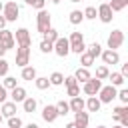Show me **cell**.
<instances>
[{
	"label": "cell",
	"mask_w": 128,
	"mask_h": 128,
	"mask_svg": "<svg viewBox=\"0 0 128 128\" xmlns=\"http://www.w3.org/2000/svg\"><path fill=\"white\" fill-rule=\"evenodd\" d=\"M0 114H2V118H10V116H16V102H2V106H0Z\"/></svg>",
	"instance_id": "4fadbf2b"
},
{
	"label": "cell",
	"mask_w": 128,
	"mask_h": 128,
	"mask_svg": "<svg viewBox=\"0 0 128 128\" xmlns=\"http://www.w3.org/2000/svg\"><path fill=\"white\" fill-rule=\"evenodd\" d=\"M22 108H24V112H28V114L36 112V108H38V102H36V98H32V96H26V98L22 100Z\"/></svg>",
	"instance_id": "e0dca14e"
},
{
	"label": "cell",
	"mask_w": 128,
	"mask_h": 128,
	"mask_svg": "<svg viewBox=\"0 0 128 128\" xmlns=\"http://www.w3.org/2000/svg\"><path fill=\"white\" fill-rule=\"evenodd\" d=\"M112 128H124V126H120V124H116V126H112Z\"/></svg>",
	"instance_id": "f907efd6"
},
{
	"label": "cell",
	"mask_w": 128,
	"mask_h": 128,
	"mask_svg": "<svg viewBox=\"0 0 128 128\" xmlns=\"http://www.w3.org/2000/svg\"><path fill=\"white\" fill-rule=\"evenodd\" d=\"M108 6H110L112 12H120L128 6V0H108Z\"/></svg>",
	"instance_id": "ffe728a7"
},
{
	"label": "cell",
	"mask_w": 128,
	"mask_h": 128,
	"mask_svg": "<svg viewBox=\"0 0 128 128\" xmlns=\"http://www.w3.org/2000/svg\"><path fill=\"white\" fill-rule=\"evenodd\" d=\"M70 2H80V0H70Z\"/></svg>",
	"instance_id": "db71d44e"
},
{
	"label": "cell",
	"mask_w": 128,
	"mask_h": 128,
	"mask_svg": "<svg viewBox=\"0 0 128 128\" xmlns=\"http://www.w3.org/2000/svg\"><path fill=\"white\" fill-rule=\"evenodd\" d=\"M18 14H20V6H18L16 2H6V4H4L2 16L6 18V22H16Z\"/></svg>",
	"instance_id": "6da1fadb"
},
{
	"label": "cell",
	"mask_w": 128,
	"mask_h": 128,
	"mask_svg": "<svg viewBox=\"0 0 128 128\" xmlns=\"http://www.w3.org/2000/svg\"><path fill=\"white\" fill-rule=\"evenodd\" d=\"M116 92H118V90H116V86H112V84H110V86H102V88L98 90V100H100L102 104H110V102L116 98Z\"/></svg>",
	"instance_id": "277c9868"
},
{
	"label": "cell",
	"mask_w": 128,
	"mask_h": 128,
	"mask_svg": "<svg viewBox=\"0 0 128 128\" xmlns=\"http://www.w3.org/2000/svg\"><path fill=\"white\" fill-rule=\"evenodd\" d=\"M40 52H44V54H50V52H52V42H48V40H42V42H40Z\"/></svg>",
	"instance_id": "8d00e7d4"
},
{
	"label": "cell",
	"mask_w": 128,
	"mask_h": 128,
	"mask_svg": "<svg viewBox=\"0 0 128 128\" xmlns=\"http://www.w3.org/2000/svg\"><path fill=\"white\" fill-rule=\"evenodd\" d=\"M74 78H76L78 84H84V82L90 78V70H88V68H78V70L74 72Z\"/></svg>",
	"instance_id": "d6986e66"
},
{
	"label": "cell",
	"mask_w": 128,
	"mask_h": 128,
	"mask_svg": "<svg viewBox=\"0 0 128 128\" xmlns=\"http://www.w3.org/2000/svg\"><path fill=\"white\" fill-rule=\"evenodd\" d=\"M108 74H110L108 66H106V64H102V66H98V68H96V76H94V78H98V80H106V78H108Z\"/></svg>",
	"instance_id": "f1b7e54d"
},
{
	"label": "cell",
	"mask_w": 128,
	"mask_h": 128,
	"mask_svg": "<svg viewBox=\"0 0 128 128\" xmlns=\"http://www.w3.org/2000/svg\"><path fill=\"white\" fill-rule=\"evenodd\" d=\"M36 76H38V74H36V68H34V66H24V68H22V80H30V82H32Z\"/></svg>",
	"instance_id": "603a6c76"
},
{
	"label": "cell",
	"mask_w": 128,
	"mask_h": 128,
	"mask_svg": "<svg viewBox=\"0 0 128 128\" xmlns=\"http://www.w3.org/2000/svg\"><path fill=\"white\" fill-rule=\"evenodd\" d=\"M28 6H32V8H36V10H44V4H46V0H24Z\"/></svg>",
	"instance_id": "836d02e7"
},
{
	"label": "cell",
	"mask_w": 128,
	"mask_h": 128,
	"mask_svg": "<svg viewBox=\"0 0 128 128\" xmlns=\"http://www.w3.org/2000/svg\"><path fill=\"white\" fill-rule=\"evenodd\" d=\"M62 84H66V88H70V86H76L78 82H76V78H74V76H66Z\"/></svg>",
	"instance_id": "b9f144b4"
},
{
	"label": "cell",
	"mask_w": 128,
	"mask_h": 128,
	"mask_svg": "<svg viewBox=\"0 0 128 128\" xmlns=\"http://www.w3.org/2000/svg\"><path fill=\"white\" fill-rule=\"evenodd\" d=\"M88 122H90V118H88V112H74V124L78 126V128H86L88 126Z\"/></svg>",
	"instance_id": "2e32d148"
},
{
	"label": "cell",
	"mask_w": 128,
	"mask_h": 128,
	"mask_svg": "<svg viewBox=\"0 0 128 128\" xmlns=\"http://www.w3.org/2000/svg\"><path fill=\"white\" fill-rule=\"evenodd\" d=\"M68 106H70V112H82V110H86V100H82L80 96H74L68 102Z\"/></svg>",
	"instance_id": "9a60e30c"
},
{
	"label": "cell",
	"mask_w": 128,
	"mask_h": 128,
	"mask_svg": "<svg viewBox=\"0 0 128 128\" xmlns=\"http://www.w3.org/2000/svg\"><path fill=\"white\" fill-rule=\"evenodd\" d=\"M0 44H2V46H4L6 50L14 48V44H16V40H14V34H12L10 30L2 28V30H0Z\"/></svg>",
	"instance_id": "30bf717a"
},
{
	"label": "cell",
	"mask_w": 128,
	"mask_h": 128,
	"mask_svg": "<svg viewBox=\"0 0 128 128\" xmlns=\"http://www.w3.org/2000/svg\"><path fill=\"white\" fill-rule=\"evenodd\" d=\"M2 8H4V4H2V2H0V12H2Z\"/></svg>",
	"instance_id": "816d5d0a"
},
{
	"label": "cell",
	"mask_w": 128,
	"mask_h": 128,
	"mask_svg": "<svg viewBox=\"0 0 128 128\" xmlns=\"http://www.w3.org/2000/svg\"><path fill=\"white\" fill-rule=\"evenodd\" d=\"M96 14H98L96 18H100V22H104V24H110V22H112V18H114V16H112L114 12L110 10L108 2H102V4L96 8Z\"/></svg>",
	"instance_id": "8992f818"
},
{
	"label": "cell",
	"mask_w": 128,
	"mask_h": 128,
	"mask_svg": "<svg viewBox=\"0 0 128 128\" xmlns=\"http://www.w3.org/2000/svg\"><path fill=\"white\" fill-rule=\"evenodd\" d=\"M26 128H40L38 124H34V122H30V124H26Z\"/></svg>",
	"instance_id": "7dc6e473"
},
{
	"label": "cell",
	"mask_w": 128,
	"mask_h": 128,
	"mask_svg": "<svg viewBox=\"0 0 128 128\" xmlns=\"http://www.w3.org/2000/svg\"><path fill=\"white\" fill-rule=\"evenodd\" d=\"M112 114H114V116H122V114H128V106H126V104H122V106H116V108L112 110Z\"/></svg>",
	"instance_id": "60d3db41"
},
{
	"label": "cell",
	"mask_w": 128,
	"mask_h": 128,
	"mask_svg": "<svg viewBox=\"0 0 128 128\" xmlns=\"http://www.w3.org/2000/svg\"><path fill=\"white\" fill-rule=\"evenodd\" d=\"M122 42H124V32L122 30H112L110 32V36H108V48L110 50H118L120 46H122Z\"/></svg>",
	"instance_id": "ba28073f"
},
{
	"label": "cell",
	"mask_w": 128,
	"mask_h": 128,
	"mask_svg": "<svg viewBox=\"0 0 128 128\" xmlns=\"http://www.w3.org/2000/svg\"><path fill=\"white\" fill-rule=\"evenodd\" d=\"M52 52H56V56H60V58L68 56L70 54V42H68V38L58 36V40L52 44Z\"/></svg>",
	"instance_id": "7a4b0ae2"
},
{
	"label": "cell",
	"mask_w": 128,
	"mask_h": 128,
	"mask_svg": "<svg viewBox=\"0 0 128 128\" xmlns=\"http://www.w3.org/2000/svg\"><path fill=\"white\" fill-rule=\"evenodd\" d=\"M80 56V64H82V68H90L92 64H94V58L88 54V52H82V54H78Z\"/></svg>",
	"instance_id": "83f0119b"
},
{
	"label": "cell",
	"mask_w": 128,
	"mask_h": 128,
	"mask_svg": "<svg viewBox=\"0 0 128 128\" xmlns=\"http://www.w3.org/2000/svg\"><path fill=\"white\" fill-rule=\"evenodd\" d=\"M100 58H102V62H104V64H112V66L120 62V54H118L116 50H110V48H108V50H102Z\"/></svg>",
	"instance_id": "8fae6325"
},
{
	"label": "cell",
	"mask_w": 128,
	"mask_h": 128,
	"mask_svg": "<svg viewBox=\"0 0 128 128\" xmlns=\"http://www.w3.org/2000/svg\"><path fill=\"white\" fill-rule=\"evenodd\" d=\"M70 52L82 54V52H86V44H84V42H72V44H70Z\"/></svg>",
	"instance_id": "d6a6232c"
},
{
	"label": "cell",
	"mask_w": 128,
	"mask_h": 128,
	"mask_svg": "<svg viewBox=\"0 0 128 128\" xmlns=\"http://www.w3.org/2000/svg\"><path fill=\"white\" fill-rule=\"evenodd\" d=\"M42 36H44V40H48V42H52V44H54V42L58 40V36H60V34H58V30H56V28H52V26H50Z\"/></svg>",
	"instance_id": "484cf974"
},
{
	"label": "cell",
	"mask_w": 128,
	"mask_h": 128,
	"mask_svg": "<svg viewBox=\"0 0 128 128\" xmlns=\"http://www.w3.org/2000/svg\"><path fill=\"white\" fill-rule=\"evenodd\" d=\"M96 128H106V126H96Z\"/></svg>",
	"instance_id": "11a10c76"
},
{
	"label": "cell",
	"mask_w": 128,
	"mask_h": 128,
	"mask_svg": "<svg viewBox=\"0 0 128 128\" xmlns=\"http://www.w3.org/2000/svg\"><path fill=\"white\" fill-rule=\"evenodd\" d=\"M8 68H10V64H8L4 58H0V78H4V76L8 74Z\"/></svg>",
	"instance_id": "f35d334b"
},
{
	"label": "cell",
	"mask_w": 128,
	"mask_h": 128,
	"mask_svg": "<svg viewBox=\"0 0 128 128\" xmlns=\"http://www.w3.org/2000/svg\"><path fill=\"white\" fill-rule=\"evenodd\" d=\"M82 14H84V20H96V8L94 6H86L84 10H82Z\"/></svg>",
	"instance_id": "4dcf8cb0"
},
{
	"label": "cell",
	"mask_w": 128,
	"mask_h": 128,
	"mask_svg": "<svg viewBox=\"0 0 128 128\" xmlns=\"http://www.w3.org/2000/svg\"><path fill=\"white\" fill-rule=\"evenodd\" d=\"M108 80L112 82V86H116V88H118V86H122V84H124V80H126V78H124L120 72H110V74H108Z\"/></svg>",
	"instance_id": "cb8c5ba5"
},
{
	"label": "cell",
	"mask_w": 128,
	"mask_h": 128,
	"mask_svg": "<svg viewBox=\"0 0 128 128\" xmlns=\"http://www.w3.org/2000/svg\"><path fill=\"white\" fill-rule=\"evenodd\" d=\"M6 52H8V50H6V48L0 44V58H4V54H6Z\"/></svg>",
	"instance_id": "bcb514c9"
},
{
	"label": "cell",
	"mask_w": 128,
	"mask_h": 128,
	"mask_svg": "<svg viewBox=\"0 0 128 128\" xmlns=\"http://www.w3.org/2000/svg\"><path fill=\"white\" fill-rule=\"evenodd\" d=\"M48 2H52V4H60V0H48Z\"/></svg>",
	"instance_id": "681fc988"
},
{
	"label": "cell",
	"mask_w": 128,
	"mask_h": 128,
	"mask_svg": "<svg viewBox=\"0 0 128 128\" xmlns=\"http://www.w3.org/2000/svg\"><path fill=\"white\" fill-rule=\"evenodd\" d=\"M100 106H102V102L98 100V96H88V100H86V110L88 112H98Z\"/></svg>",
	"instance_id": "ac0fdd59"
},
{
	"label": "cell",
	"mask_w": 128,
	"mask_h": 128,
	"mask_svg": "<svg viewBox=\"0 0 128 128\" xmlns=\"http://www.w3.org/2000/svg\"><path fill=\"white\" fill-rule=\"evenodd\" d=\"M42 118H44V122H48V124L56 122V118H58V110H56V106H54V104H46L44 110H42Z\"/></svg>",
	"instance_id": "7c38bea8"
},
{
	"label": "cell",
	"mask_w": 128,
	"mask_h": 128,
	"mask_svg": "<svg viewBox=\"0 0 128 128\" xmlns=\"http://www.w3.org/2000/svg\"><path fill=\"white\" fill-rule=\"evenodd\" d=\"M68 42H70V44H72V42H84V34H82V32H72L70 38H68Z\"/></svg>",
	"instance_id": "d590c367"
},
{
	"label": "cell",
	"mask_w": 128,
	"mask_h": 128,
	"mask_svg": "<svg viewBox=\"0 0 128 128\" xmlns=\"http://www.w3.org/2000/svg\"><path fill=\"white\" fill-rule=\"evenodd\" d=\"M66 94L68 96H80V84H76V86H70V88H66Z\"/></svg>",
	"instance_id": "ab89813d"
},
{
	"label": "cell",
	"mask_w": 128,
	"mask_h": 128,
	"mask_svg": "<svg viewBox=\"0 0 128 128\" xmlns=\"http://www.w3.org/2000/svg\"><path fill=\"white\" fill-rule=\"evenodd\" d=\"M100 88H102V80H98V78H94V76H90V78L82 84V92L88 94V96H96Z\"/></svg>",
	"instance_id": "3957f363"
},
{
	"label": "cell",
	"mask_w": 128,
	"mask_h": 128,
	"mask_svg": "<svg viewBox=\"0 0 128 128\" xmlns=\"http://www.w3.org/2000/svg\"><path fill=\"white\" fill-rule=\"evenodd\" d=\"M6 100H8V90L0 84V104H2V102H6Z\"/></svg>",
	"instance_id": "7bdbcfd3"
},
{
	"label": "cell",
	"mask_w": 128,
	"mask_h": 128,
	"mask_svg": "<svg viewBox=\"0 0 128 128\" xmlns=\"http://www.w3.org/2000/svg\"><path fill=\"white\" fill-rule=\"evenodd\" d=\"M48 80H50V86H62L64 74H62V72H52V74L48 76Z\"/></svg>",
	"instance_id": "d4e9b609"
},
{
	"label": "cell",
	"mask_w": 128,
	"mask_h": 128,
	"mask_svg": "<svg viewBox=\"0 0 128 128\" xmlns=\"http://www.w3.org/2000/svg\"><path fill=\"white\" fill-rule=\"evenodd\" d=\"M116 98H120L122 104H128V90H126V88L118 90V92H116Z\"/></svg>",
	"instance_id": "74e56055"
},
{
	"label": "cell",
	"mask_w": 128,
	"mask_h": 128,
	"mask_svg": "<svg viewBox=\"0 0 128 128\" xmlns=\"http://www.w3.org/2000/svg\"><path fill=\"white\" fill-rule=\"evenodd\" d=\"M6 24H8V22H6V18H4V16H2V12H0V30H2V28H6Z\"/></svg>",
	"instance_id": "f6af8a7d"
},
{
	"label": "cell",
	"mask_w": 128,
	"mask_h": 128,
	"mask_svg": "<svg viewBox=\"0 0 128 128\" xmlns=\"http://www.w3.org/2000/svg\"><path fill=\"white\" fill-rule=\"evenodd\" d=\"M102 2H108V0H102Z\"/></svg>",
	"instance_id": "9f6ffc18"
},
{
	"label": "cell",
	"mask_w": 128,
	"mask_h": 128,
	"mask_svg": "<svg viewBox=\"0 0 128 128\" xmlns=\"http://www.w3.org/2000/svg\"><path fill=\"white\" fill-rule=\"evenodd\" d=\"M12 34H14V40H16L18 46H30L32 38H30V32H28L26 28H18V30L12 32Z\"/></svg>",
	"instance_id": "9c48e42d"
},
{
	"label": "cell",
	"mask_w": 128,
	"mask_h": 128,
	"mask_svg": "<svg viewBox=\"0 0 128 128\" xmlns=\"http://www.w3.org/2000/svg\"><path fill=\"white\" fill-rule=\"evenodd\" d=\"M2 120H4V118H2V114H0V124H2Z\"/></svg>",
	"instance_id": "f5cc1de1"
},
{
	"label": "cell",
	"mask_w": 128,
	"mask_h": 128,
	"mask_svg": "<svg viewBox=\"0 0 128 128\" xmlns=\"http://www.w3.org/2000/svg\"><path fill=\"white\" fill-rule=\"evenodd\" d=\"M120 74H122L124 78H128V64H122V70H120Z\"/></svg>",
	"instance_id": "ee69618b"
},
{
	"label": "cell",
	"mask_w": 128,
	"mask_h": 128,
	"mask_svg": "<svg viewBox=\"0 0 128 128\" xmlns=\"http://www.w3.org/2000/svg\"><path fill=\"white\" fill-rule=\"evenodd\" d=\"M8 128H22V120L18 116H10L8 118Z\"/></svg>",
	"instance_id": "e575fe53"
},
{
	"label": "cell",
	"mask_w": 128,
	"mask_h": 128,
	"mask_svg": "<svg viewBox=\"0 0 128 128\" xmlns=\"http://www.w3.org/2000/svg\"><path fill=\"white\" fill-rule=\"evenodd\" d=\"M54 106H56V110H58V116H66V114L70 112V106H68V102H64V100L56 102Z\"/></svg>",
	"instance_id": "f546056e"
},
{
	"label": "cell",
	"mask_w": 128,
	"mask_h": 128,
	"mask_svg": "<svg viewBox=\"0 0 128 128\" xmlns=\"http://www.w3.org/2000/svg\"><path fill=\"white\" fill-rule=\"evenodd\" d=\"M66 128H78V126H76L74 122H68V124H66Z\"/></svg>",
	"instance_id": "c3c4849f"
},
{
	"label": "cell",
	"mask_w": 128,
	"mask_h": 128,
	"mask_svg": "<svg viewBox=\"0 0 128 128\" xmlns=\"http://www.w3.org/2000/svg\"><path fill=\"white\" fill-rule=\"evenodd\" d=\"M30 64V46H18L16 48V66L24 68Z\"/></svg>",
	"instance_id": "5b68a950"
},
{
	"label": "cell",
	"mask_w": 128,
	"mask_h": 128,
	"mask_svg": "<svg viewBox=\"0 0 128 128\" xmlns=\"http://www.w3.org/2000/svg\"><path fill=\"white\" fill-rule=\"evenodd\" d=\"M16 82H18V80H16L14 76H8V74H6V76H4V82H2V86H4L6 90H12V88H16V86H18Z\"/></svg>",
	"instance_id": "1f68e13d"
},
{
	"label": "cell",
	"mask_w": 128,
	"mask_h": 128,
	"mask_svg": "<svg viewBox=\"0 0 128 128\" xmlns=\"http://www.w3.org/2000/svg\"><path fill=\"white\" fill-rule=\"evenodd\" d=\"M86 52H88V54H90V56H92V58L96 60V58H98V56L102 54V46H100L98 42H92L90 46H86Z\"/></svg>",
	"instance_id": "7402d4cb"
},
{
	"label": "cell",
	"mask_w": 128,
	"mask_h": 128,
	"mask_svg": "<svg viewBox=\"0 0 128 128\" xmlns=\"http://www.w3.org/2000/svg\"><path fill=\"white\" fill-rule=\"evenodd\" d=\"M68 20H70V24H82L84 22V14H82V10H72L70 12V16H68Z\"/></svg>",
	"instance_id": "44dd1931"
},
{
	"label": "cell",
	"mask_w": 128,
	"mask_h": 128,
	"mask_svg": "<svg viewBox=\"0 0 128 128\" xmlns=\"http://www.w3.org/2000/svg\"><path fill=\"white\" fill-rule=\"evenodd\" d=\"M26 96H28V94H26V88H22V86H16V88L10 90V98H12V102H16V104H18V102L22 104V100H24Z\"/></svg>",
	"instance_id": "5bb4252c"
},
{
	"label": "cell",
	"mask_w": 128,
	"mask_h": 128,
	"mask_svg": "<svg viewBox=\"0 0 128 128\" xmlns=\"http://www.w3.org/2000/svg\"><path fill=\"white\" fill-rule=\"evenodd\" d=\"M36 28L40 34H44L48 28H50V14L46 10H38V16H36Z\"/></svg>",
	"instance_id": "52a82bcc"
},
{
	"label": "cell",
	"mask_w": 128,
	"mask_h": 128,
	"mask_svg": "<svg viewBox=\"0 0 128 128\" xmlns=\"http://www.w3.org/2000/svg\"><path fill=\"white\" fill-rule=\"evenodd\" d=\"M34 84H36L38 90H46L50 86V80H48V76H36L34 78Z\"/></svg>",
	"instance_id": "4316f807"
}]
</instances>
